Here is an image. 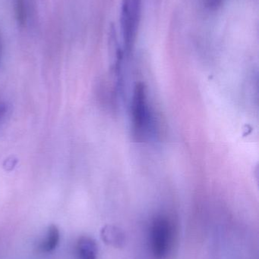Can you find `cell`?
Masks as SVG:
<instances>
[{
	"mask_svg": "<svg viewBox=\"0 0 259 259\" xmlns=\"http://www.w3.org/2000/svg\"><path fill=\"white\" fill-rule=\"evenodd\" d=\"M6 110H7V109H6V105L3 104V103H0V120L6 115Z\"/></svg>",
	"mask_w": 259,
	"mask_h": 259,
	"instance_id": "obj_9",
	"label": "cell"
},
{
	"mask_svg": "<svg viewBox=\"0 0 259 259\" xmlns=\"http://www.w3.org/2000/svg\"><path fill=\"white\" fill-rule=\"evenodd\" d=\"M142 0H122L120 24L123 44L129 50L135 42L141 19Z\"/></svg>",
	"mask_w": 259,
	"mask_h": 259,
	"instance_id": "obj_1",
	"label": "cell"
},
{
	"mask_svg": "<svg viewBox=\"0 0 259 259\" xmlns=\"http://www.w3.org/2000/svg\"><path fill=\"white\" fill-rule=\"evenodd\" d=\"M60 240V233L56 225H51L47 229L45 238L41 243V249L44 252H50L57 247Z\"/></svg>",
	"mask_w": 259,
	"mask_h": 259,
	"instance_id": "obj_6",
	"label": "cell"
},
{
	"mask_svg": "<svg viewBox=\"0 0 259 259\" xmlns=\"http://www.w3.org/2000/svg\"><path fill=\"white\" fill-rule=\"evenodd\" d=\"M149 115L145 88L139 83L135 87L132 100V124L136 137H143L145 135L149 127Z\"/></svg>",
	"mask_w": 259,
	"mask_h": 259,
	"instance_id": "obj_3",
	"label": "cell"
},
{
	"mask_svg": "<svg viewBox=\"0 0 259 259\" xmlns=\"http://www.w3.org/2000/svg\"><path fill=\"white\" fill-rule=\"evenodd\" d=\"M15 14H16V18L18 24L23 27L26 22V10L24 0H15Z\"/></svg>",
	"mask_w": 259,
	"mask_h": 259,
	"instance_id": "obj_7",
	"label": "cell"
},
{
	"mask_svg": "<svg viewBox=\"0 0 259 259\" xmlns=\"http://www.w3.org/2000/svg\"><path fill=\"white\" fill-rule=\"evenodd\" d=\"M222 0H208V5L210 7L213 8V9H216L217 6H220L221 4Z\"/></svg>",
	"mask_w": 259,
	"mask_h": 259,
	"instance_id": "obj_8",
	"label": "cell"
},
{
	"mask_svg": "<svg viewBox=\"0 0 259 259\" xmlns=\"http://www.w3.org/2000/svg\"><path fill=\"white\" fill-rule=\"evenodd\" d=\"M76 256L78 259H97L98 248L94 239L82 237L76 243Z\"/></svg>",
	"mask_w": 259,
	"mask_h": 259,
	"instance_id": "obj_4",
	"label": "cell"
},
{
	"mask_svg": "<svg viewBox=\"0 0 259 259\" xmlns=\"http://www.w3.org/2000/svg\"><path fill=\"white\" fill-rule=\"evenodd\" d=\"M102 240L109 246L120 247L124 243V234L119 228L113 226L103 228L100 232Z\"/></svg>",
	"mask_w": 259,
	"mask_h": 259,
	"instance_id": "obj_5",
	"label": "cell"
},
{
	"mask_svg": "<svg viewBox=\"0 0 259 259\" xmlns=\"http://www.w3.org/2000/svg\"><path fill=\"white\" fill-rule=\"evenodd\" d=\"M172 240V227L166 218H157L151 228V248L156 259L167 256Z\"/></svg>",
	"mask_w": 259,
	"mask_h": 259,
	"instance_id": "obj_2",
	"label": "cell"
}]
</instances>
